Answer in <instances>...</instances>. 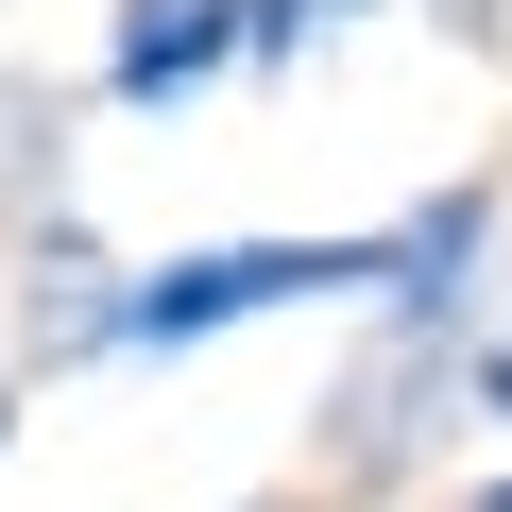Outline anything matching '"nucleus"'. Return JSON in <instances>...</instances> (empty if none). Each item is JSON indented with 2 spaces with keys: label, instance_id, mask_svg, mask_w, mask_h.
Returning <instances> with one entry per match:
<instances>
[{
  "label": "nucleus",
  "instance_id": "5",
  "mask_svg": "<svg viewBox=\"0 0 512 512\" xmlns=\"http://www.w3.org/2000/svg\"><path fill=\"white\" fill-rule=\"evenodd\" d=\"M376 0H256V69H308L325 35H359Z\"/></svg>",
  "mask_w": 512,
  "mask_h": 512
},
{
  "label": "nucleus",
  "instance_id": "10",
  "mask_svg": "<svg viewBox=\"0 0 512 512\" xmlns=\"http://www.w3.org/2000/svg\"><path fill=\"white\" fill-rule=\"evenodd\" d=\"M239 512H274V495H239Z\"/></svg>",
  "mask_w": 512,
  "mask_h": 512
},
{
  "label": "nucleus",
  "instance_id": "3",
  "mask_svg": "<svg viewBox=\"0 0 512 512\" xmlns=\"http://www.w3.org/2000/svg\"><path fill=\"white\" fill-rule=\"evenodd\" d=\"M120 256L86 239V222H35V256H18V359L35 376H69V359H120Z\"/></svg>",
  "mask_w": 512,
  "mask_h": 512
},
{
  "label": "nucleus",
  "instance_id": "7",
  "mask_svg": "<svg viewBox=\"0 0 512 512\" xmlns=\"http://www.w3.org/2000/svg\"><path fill=\"white\" fill-rule=\"evenodd\" d=\"M427 18H444L461 52H495V18H512V0H427Z\"/></svg>",
  "mask_w": 512,
  "mask_h": 512
},
{
  "label": "nucleus",
  "instance_id": "2",
  "mask_svg": "<svg viewBox=\"0 0 512 512\" xmlns=\"http://www.w3.org/2000/svg\"><path fill=\"white\" fill-rule=\"evenodd\" d=\"M222 69H256V0H120L103 18V103H137V120Z\"/></svg>",
  "mask_w": 512,
  "mask_h": 512
},
{
  "label": "nucleus",
  "instance_id": "4",
  "mask_svg": "<svg viewBox=\"0 0 512 512\" xmlns=\"http://www.w3.org/2000/svg\"><path fill=\"white\" fill-rule=\"evenodd\" d=\"M478 239H495V188H444V205H410V222H393V274H376V308H393V325H461V308H478Z\"/></svg>",
  "mask_w": 512,
  "mask_h": 512
},
{
  "label": "nucleus",
  "instance_id": "9",
  "mask_svg": "<svg viewBox=\"0 0 512 512\" xmlns=\"http://www.w3.org/2000/svg\"><path fill=\"white\" fill-rule=\"evenodd\" d=\"M478 512H512V478H495V495H478Z\"/></svg>",
  "mask_w": 512,
  "mask_h": 512
},
{
  "label": "nucleus",
  "instance_id": "6",
  "mask_svg": "<svg viewBox=\"0 0 512 512\" xmlns=\"http://www.w3.org/2000/svg\"><path fill=\"white\" fill-rule=\"evenodd\" d=\"M461 393H478V410L512 427V325H478V359H461Z\"/></svg>",
  "mask_w": 512,
  "mask_h": 512
},
{
  "label": "nucleus",
  "instance_id": "8",
  "mask_svg": "<svg viewBox=\"0 0 512 512\" xmlns=\"http://www.w3.org/2000/svg\"><path fill=\"white\" fill-rule=\"evenodd\" d=\"M0 444H18V376H0Z\"/></svg>",
  "mask_w": 512,
  "mask_h": 512
},
{
  "label": "nucleus",
  "instance_id": "1",
  "mask_svg": "<svg viewBox=\"0 0 512 512\" xmlns=\"http://www.w3.org/2000/svg\"><path fill=\"white\" fill-rule=\"evenodd\" d=\"M393 274V239H205V256H154L120 291V359H188L222 325H274V308H342Z\"/></svg>",
  "mask_w": 512,
  "mask_h": 512
}]
</instances>
